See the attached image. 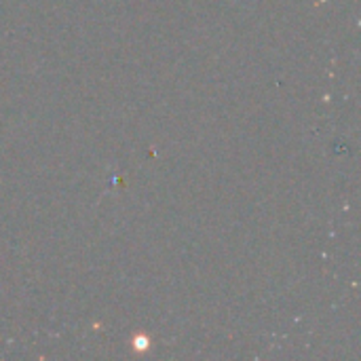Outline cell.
Returning <instances> with one entry per match:
<instances>
[]
</instances>
